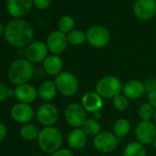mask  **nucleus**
<instances>
[{
	"label": "nucleus",
	"instance_id": "nucleus-1",
	"mask_svg": "<svg viewBox=\"0 0 156 156\" xmlns=\"http://www.w3.org/2000/svg\"><path fill=\"white\" fill-rule=\"evenodd\" d=\"M4 36L7 42L13 47H28L33 41L34 30L26 20L16 19L7 24Z\"/></svg>",
	"mask_w": 156,
	"mask_h": 156
},
{
	"label": "nucleus",
	"instance_id": "nucleus-2",
	"mask_svg": "<svg viewBox=\"0 0 156 156\" xmlns=\"http://www.w3.org/2000/svg\"><path fill=\"white\" fill-rule=\"evenodd\" d=\"M34 75V67L27 59H18L9 67L8 79L14 86L29 83Z\"/></svg>",
	"mask_w": 156,
	"mask_h": 156
},
{
	"label": "nucleus",
	"instance_id": "nucleus-3",
	"mask_svg": "<svg viewBox=\"0 0 156 156\" xmlns=\"http://www.w3.org/2000/svg\"><path fill=\"white\" fill-rule=\"evenodd\" d=\"M63 141V136L62 131L52 127H43L39 133L37 143L39 148L45 153L51 154L61 149Z\"/></svg>",
	"mask_w": 156,
	"mask_h": 156
},
{
	"label": "nucleus",
	"instance_id": "nucleus-4",
	"mask_svg": "<svg viewBox=\"0 0 156 156\" xmlns=\"http://www.w3.org/2000/svg\"><path fill=\"white\" fill-rule=\"evenodd\" d=\"M123 85L115 75H105L97 82L95 91L103 99H113L122 93Z\"/></svg>",
	"mask_w": 156,
	"mask_h": 156
},
{
	"label": "nucleus",
	"instance_id": "nucleus-5",
	"mask_svg": "<svg viewBox=\"0 0 156 156\" xmlns=\"http://www.w3.org/2000/svg\"><path fill=\"white\" fill-rule=\"evenodd\" d=\"M54 83L56 85L58 93L66 98L73 97L79 90V81L76 75L69 71H62L58 74Z\"/></svg>",
	"mask_w": 156,
	"mask_h": 156
},
{
	"label": "nucleus",
	"instance_id": "nucleus-6",
	"mask_svg": "<svg viewBox=\"0 0 156 156\" xmlns=\"http://www.w3.org/2000/svg\"><path fill=\"white\" fill-rule=\"evenodd\" d=\"M87 41L96 49L107 47L111 40L109 30L103 25L96 24L90 26L87 32Z\"/></svg>",
	"mask_w": 156,
	"mask_h": 156
},
{
	"label": "nucleus",
	"instance_id": "nucleus-7",
	"mask_svg": "<svg viewBox=\"0 0 156 156\" xmlns=\"http://www.w3.org/2000/svg\"><path fill=\"white\" fill-rule=\"evenodd\" d=\"M63 118L65 122L72 128H82L87 119V112L79 103H70L63 110Z\"/></svg>",
	"mask_w": 156,
	"mask_h": 156
},
{
	"label": "nucleus",
	"instance_id": "nucleus-8",
	"mask_svg": "<svg viewBox=\"0 0 156 156\" xmlns=\"http://www.w3.org/2000/svg\"><path fill=\"white\" fill-rule=\"evenodd\" d=\"M35 116L41 125L43 127H52L59 119V110L57 107L51 102H44L40 105L36 110Z\"/></svg>",
	"mask_w": 156,
	"mask_h": 156
},
{
	"label": "nucleus",
	"instance_id": "nucleus-9",
	"mask_svg": "<svg viewBox=\"0 0 156 156\" xmlns=\"http://www.w3.org/2000/svg\"><path fill=\"white\" fill-rule=\"evenodd\" d=\"M94 148L101 153H110L119 145V139L110 131H101L93 139Z\"/></svg>",
	"mask_w": 156,
	"mask_h": 156
},
{
	"label": "nucleus",
	"instance_id": "nucleus-10",
	"mask_svg": "<svg viewBox=\"0 0 156 156\" xmlns=\"http://www.w3.org/2000/svg\"><path fill=\"white\" fill-rule=\"evenodd\" d=\"M134 133L137 141L143 145L152 144L156 138V126L152 121L140 120L136 125Z\"/></svg>",
	"mask_w": 156,
	"mask_h": 156
},
{
	"label": "nucleus",
	"instance_id": "nucleus-11",
	"mask_svg": "<svg viewBox=\"0 0 156 156\" xmlns=\"http://www.w3.org/2000/svg\"><path fill=\"white\" fill-rule=\"evenodd\" d=\"M35 113L36 111H34V108L30 104L17 102L10 108L11 119L15 122L22 125L30 123L33 119Z\"/></svg>",
	"mask_w": 156,
	"mask_h": 156
},
{
	"label": "nucleus",
	"instance_id": "nucleus-12",
	"mask_svg": "<svg viewBox=\"0 0 156 156\" xmlns=\"http://www.w3.org/2000/svg\"><path fill=\"white\" fill-rule=\"evenodd\" d=\"M67 35L60 30H54L49 34L46 40V45L49 52L54 55L62 54L68 46Z\"/></svg>",
	"mask_w": 156,
	"mask_h": 156
},
{
	"label": "nucleus",
	"instance_id": "nucleus-13",
	"mask_svg": "<svg viewBox=\"0 0 156 156\" xmlns=\"http://www.w3.org/2000/svg\"><path fill=\"white\" fill-rule=\"evenodd\" d=\"M133 13L140 20H150L156 14V0H136L133 5Z\"/></svg>",
	"mask_w": 156,
	"mask_h": 156
},
{
	"label": "nucleus",
	"instance_id": "nucleus-14",
	"mask_svg": "<svg viewBox=\"0 0 156 156\" xmlns=\"http://www.w3.org/2000/svg\"><path fill=\"white\" fill-rule=\"evenodd\" d=\"M48 53H49V50L46 43L40 41H32L25 51L26 59L30 61L31 63L43 62V61L49 55Z\"/></svg>",
	"mask_w": 156,
	"mask_h": 156
},
{
	"label": "nucleus",
	"instance_id": "nucleus-15",
	"mask_svg": "<svg viewBox=\"0 0 156 156\" xmlns=\"http://www.w3.org/2000/svg\"><path fill=\"white\" fill-rule=\"evenodd\" d=\"M14 98L18 102L31 104L39 98L38 88L30 83L17 86L14 88Z\"/></svg>",
	"mask_w": 156,
	"mask_h": 156
},
{
	"label": "nucleus",
	"instance_id": "nucleus-16",
	"mask_svg": "<svg viewBox=\"0 0 156 156\" xmlns=\"http://www.w3.org/2000/svg\"><path fill=\"white\" fill-rule=\"evenodd\" d=\"M32 6V0H8L7 1L8 12L15 19H20L27 15Z\"/></svg>",
	"mask_w": 156,
	"mask_h": 156
},
{
	"label": "nucleus",
	"instance_id": "nucleus-17",
	"mask_svg": "<svg viewBox=\"0 0 156 156\" xmlns=\"http://www.w3.org/2000/svg\"><path fill=\"white\" fill-rule=\"evenodd\" d=\"M81 105L87 112L94 114L95 112L101 111L104 107V99L96 91H89L83 95Z\"/></svg>",
	"mask_w": 156,
	"mask_h": 156
},
{
	"label": "nucleus",
	"instance_id": "nucleus-18",
	"mask_svg": "<svg viewBox=\"0 0 156 156\" xmlns=\"http://www.w3.org/2000/svg\"><path fill=\"white\" fill-rule=\"evenodd\" d=\"M144 83L137 79L126 82L122 87V94L129 100H136L145 94Z\"/></svg>",
	"mask_w": 156,
	"mask_h": 156
},
{
	"label": "nucleus",
	"instance_id": "nucleus-19",
	"mask_svg": "<svg viewBox=\"0 0 156 156\" xmlns=\"http://www.w3.org/2000/svg\"><path fill=\"white\" fill-rule=\"evenodd\" d=\"M88 141V136L83 130L82 128L73 129L68 135L67 142L71 150L80 151L84 149Z\"/></svg>",
	"mask_w": 156,
	"mask_h": 156
},
{
	"label": "nucleus",
	"instance_id": "nucleus-20",
	"mask_svg": "<svg viewBox=\"0 0 156 156\" xmlns=\"http://www.w3.org/2000/svg\"><path fill=\"white\" fill-rule=\"evenodd\" d=\"M44 72L51 76H57L62 72L63 62L59 55L50 54L42 62Z\"/></svg>",
	"mask_w": 156,
	"mask_h": 156
},
{
	"label": "nucleus",
	"instance_id": "nucleus-21",
	"mask_svg": "<svg viewBox=\"0 0 156 156\" xmlns=\"http://www.w3.org/2000/svg\"><path fill=\"white\" fill-rule=\"evenodd\" d=\"M58 94V90L54 81L46 80L42 82L38 87V96L44 102L53 100Z\"/></svg>",
	"mask_w": 156,
	"mask_h": 156
},
{
	"label": "nucleus",
	"instance_id": "nucleus-22",
	"mask_svg": "<svg viewBox=\"0 0 156 156\" xmlns=\"http://www.w3.org/2000/svg\"><path fill=\"white\" fill-rule=\"evenodd\" d=\"M131 129L130 122L125 118H119L113 123L112 133L119 140L127 137Z\"/></svg>",
	"mask_w": 156,
	"mask_h": 156
},
{
	"label": "nucleus",
	"instance_id": "nucleus-23",
	"mask_svg": "<svg viewBox=\"0 0 156 156\" xmlns=\"http://www.w3.org/2000/svg\"><path fill=\"white\" fill-rule=\"evenodd\" d=\"M40 130L41 129H39L36 125L31 123H27L20 127V135L24 140L33 141V140H37Z\"/></svg>",
	"mask_w": 156,
	"mask_h": 156
},
{
	"label": "nucleus",
	"instance_id": "nucleus-24",
	"mask_svg": "<svg viewBox=\"0 0 156 156\" xmlns=\"http://www.w3.org/2000/svg\"><path fill=\"white\" fill-rule=\"evenodd\" d=\"M147 151L145 145L134 140L128 143L123 151V156H146Z\"/></svg>",
	"mask_w": 156,
	"mask_h": 156
},
{
	"label": "nucleus",
	"instance_id": "nucleus-25",
	"mask_svg": "<svg viewBox=\"0 0 156 156\" xmlns=\"http://www.w3.org/2000/svg\"><path fill=\"white\" fill-rule=\"evenodd\" d=\"M83 130L86 132V134L88 137L95 138L98 133L101 132V125L98 120L93 119H88L85 121V123L82 126Z\"/></svg>",
	"mask_w": 156,
	"mask_h": 156
},
{
	"label": "nucleus",
	"instance_id": "nucleus-26",
	"mask_svg": "<svg viewBox=\"0 0 156 156\" xmlns=\"http://www.w3.org/2000/svg\"><path fill=\"white\" fill-rule=\"evenodd\" d=\"M67 41L70 45L79 46L87 41V34L82 30H73L67 34Z\"/></svg>",
	"mask_w": 156,
	"mask_h": 156
},
{
	"label": "nucleus",
	"instance_id": "nucleus-27",
	"mask_svg": "<svg viewBox=\"0 0 156 156\" xmlns=\"http://www.w3.org/2000/svg\"><path fill=\"white\" fill-rule=\"evenodd\" d=\"M154 114H155V108L151 107L148 102L141 104L138 109V116L140 119V120L151 121L153 120Z\"/></svg>",
	"mask_w": 156,
	"mask_h": 156
},
{
	"label": "nucleus",
	"instance_id": "nucleus-28",
	"mask_svg": "<svg viewBox=\"0 0 156 156\" xmlns=\"http://www.w3.org/2000/svg\"><path fill=\"white\" fill-rule=\"evenodd\" d=\"M75 26V21L73 17L65 15L62 17L58 22V30L65 33L66 35L73 30V28Z\"/></svg>",
	"mask_w": 156,
	"mask_h": 156
},
{
	"label": "nucleus",
	"instance_id": "nucleus-29",
	"mask_svg": "<svg viewBox=\"0 0 156 156\" xmlns=\"http://www.w3.org/2000/svg\"><path fill=\"white\" fill-rule=\"evenodd\" d=\"M112 103H113V107L115 109H117L118 111L123 112L126 111L129 108V99H128L122 93L119 94V96L115 97L112 99Z\"/></svg>",
	"mask_w": 156,
	"mask_h": 156
},
{
	"label": "nucleus",
	"instance_id": "nucleus-30",
	"mask_svg": "<svg viewBox=\"0 0 156 156\" xmlns=\"http://www.w3.org/2000/svg\"><path fill=\"white\" fill-rule=\"evenodd\" d=\"M14 97V89H11L7 85L0 83V103Z\"/></svg>",
	"mask_w": 156,
	"mask_h": 156
},
{
	"label": "nucleus",
	"instance_id": "nucleus-31",
	"mask_svg": "<svg viewBox=\"0 0 156 156\" xmlns=\"http://www.w3.org/2000/svg\"><path fill=\"white\" fill-rule=\"evenodd\" d=\"M145 92L146 94L151 92H156V78H150L145 83Z\"/></svg>",
	"mask_w": 156,
	"mask_h": 156
},
{
	"label": "nucleus",
	"instance_id": "nucleus-32",
	"mask_svg": "<svg viewBox=\"0 0 156 156\" xmlns=\"http://www.w3.org/2000/svg\"><path fill=\"white\" fill-rule=\"evenodd\" d=\"M33 5L39 9H46L50 7L51 0H32Z\"/></svg>",
	"mask_w": 156,
	"mask_h": 156
},
{
	"label": "nucleus",
	"instance_id": "nucleus-33",
	"mask_svg": "<svg viewBox=\"0 0 156 156\" xmlns=\"http://www.w3.org/2000/svg\"><path fill=\"white\" fill-rule=\"evenodd\" d=\"M51 156H74L73 151L71 149H66V148H61L55 152L51 153Z\"/></svg>",
	"mask_w": 156,
	"mask_h": 156
},
{
	"label": "nucleus",
	"instance_id": "nucleus-34",
	"mask_svg": "<svg viewBox=\"0 0 156 156\" xmlns=\"http://www.w3.org/2000/svg\"><path fill=\"white\" fill-rule=\"evenodd\" d=\"M7 136H8V128L3 122L0 121V142L5 140Z\"/></svg>",
	"mask_w": 156,
	"mask_h": 156
},
{
	"label": "nucleus",
	"instance_id": "nucleus-35",
	"mask_svg": "<svg viewBox=\"0 0 156 156\" xmlns=\"http://www.w3.org/2000/svg\"><path fill=\"white\" fill-rule=\"evenodd\" d=\"M148 103L156 109V92H151L147 94Z\"/></svg>",
	"mask_w": 156,
	"mask_h": 156
},
{
	"label": "nucleus",
	"instance_id": "nucleus-36",
	"mask_svg": "<svg viewBox=\"0 0 156 156\" xmlns=\"http://www.w3.org/2000/svg\"><path fill=\"white\" fill-rule=\"evenodd\" d=\"M93 117H94V119H97V120L100 119L102 118V113H101V111L95 112V113L93 114Z\"/></svg>",
	"mask_w": 156,
	"mask_h": 156
},
{
	"label": "nucleus",
	"instance_id": "nucleus-37",
	"mask_svg": "<svg viewBox=\"0 0 156 156\" xmlns=\"http://www.w3.org/2000/svg\"><path fill=\"white\" fill-rule=\"evenodd\" d=\"M4 30H5V28H4L3 24L1 23V21H0V34L4 33Z\"/></svg>",
	"mask_w": 156,
	"mask_h": 156
},
{
	"label": "nucleus",
	"instance_id": "nucleus-38",
	"mask_svg": "<svg viewBox=\"0 0 156 156\" xmlns=\"http://www.w3.org/2000/svg\"><path fill=\"white\" fill-rule=\"evenodd\" d=\"M153 123L156 126V109H155V114H154V117H153Z\"/></svg>",
	"mask_w": 156,
	"mask_h": 156
},
{
	"label": "nucleus",
	"instance_id": "nucleus-39",
	"mask_svg": "<svg viewBox=\"0 0 156 156\" xmlns=\"http://www.w3.org/2000/svg\"><path fill=\"white\" fill-rule=\"evenodd\" d=\"M152 145H153V147H154V149L156 150V138H155V140H153V142H152Z\"/></svg>",
	"mask_w": 156,
	"mask_h": 156
},
{
	"label": "nucleus",
	"instance_id": "nucleus-40",
	"mask_svg": "<svg viewBox=\"0 0 156 156\" xmlns=\"http://www.w3.org/2000/svg\"><path fill=\"white\" fill-rule=\"evenodd\" d=\"M33 156H43V155H40V154H35V155H33Z\"/></svg>",
	"mask_w": 156,
	"mask_h": 156
}]
</instances>
